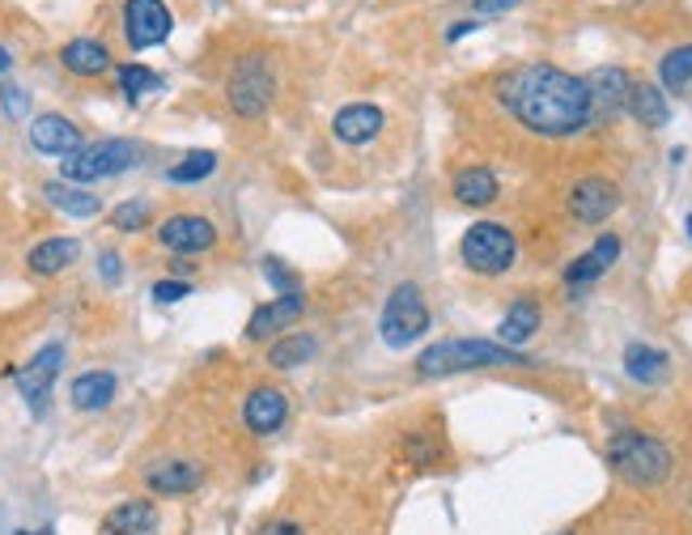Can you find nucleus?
<instances>
[{
	"mask_svg": "<svg viewBox=\"0 0 692 535\" xmlns=\"http://www.w3.org/2000/svg\"><path fill=\"white\" fill-rule=\"evenodd\" d=\"M494 94L510 111L514 124H523L527 132L548 137V141L578 137L594 124L587 81L556 68V64H544V60H531V64H518V68L501 73Z\"/></svg>",
	"mask_w": 692,
	"mask_h": 535,
	"instance_id": "1",
	"label": "nucleus"
},
{
	"mask_svg": "<svg viewBox=\"0 0 692 535\" xmlns=\"http://www.w3.org/2000/svg\"><path fill=\"white\" fill-rule=\"evenodd\" d=\"M494 366H531L518 348H505L497 341H438L417 357L421 379H446V374H467V370H494Z\"/></svg>",
	"mask_w": 692,
	"mask_h": 535,
	"instance_id": "2",
	"label": "nucleus"
},
{
	"mask_svg": "<svg viewBox=\"0 0 692 535\" xmlns=\"http://www.w3.org/2000/svg\"><path fill=\"white\" fill-rule=\"evenodd\" d=\"M607 463L625 485L633 488H658L671 476V450L650 434H638V430H625V434L607 442Z\"/></svg>",
	"mask_w": 692,
	"mask_h": 535,
	"instance_id": "3",
	"label": "nucleus"
},
{
	"mask_svg": "<svg viewBox=\"0 0 692 535\" xmlns=\"http://www.w3.org/2000/svg\"><path fill=\"white\" fill-rule=\"evenodd\" d=\"M272 98H277V68H272V60L259 55V51H247L243 60H234L230 81H226L230 111L239 119H259V115H268Z\"/></svg>",
	"mask_w": 692,
	"mask_h": 535,
	"instance_id": "4",
	"label": "nucleus"
},
{
	"mask_svg": "<svg viewBox=\"0 0 692 535\" xmlns=\"http://www.w3.org/2000/svg\"><path fill=\"white\" fill-rule=\"evenodd\" d=\"M141 162V145L137 141H99V145H81L68 162H60V175L64 183H99V179H115L124 170H132Z\"/></svg>",
	"mask_w": 692,
	"mask_h": 535,
	"instance_id": "5",
	"label": "nucleus"
},
{
	"mask_svg": "<svg viewBox=\"0 0 692 535\" xmlns=\"http://www.w3.org/2000/svg\"><path fill=\"white\" fill-rule=\"evenodd\" d=\"M459 259H463V268L476 272V277H501V272L514 268L518 243H514V234H510L505 226L476 221V226H467V234L459 239Z\"/></svg>",
	"mask_w": 692,
	"mask_h": 535,
	"instance_id": "6",
	"label": "nucleus"
},
{
	"mask_svg": "<svg viewBox=\"0 0 692 535\" xmlns=\"http://www.w3.org/2000/svg\"><path fill=\"white\" fill-rule=\"evenodd\" d=\"M379 332H383V344H392V348H408L430 332V306L421 297V285L403 281L392 290L387 306H383V319H379Z\"/></svg>",
	"mask_w": 692,
	"mask_h": 535,
	"instance_id": "7",
	"label": "nucleus"
},
{
	"mask_svg": "<svg viewBox=\"0 0 692 535\" xmlns=\"http://www.w3.org/2000/svg\"><path fill=\"white\" fill-rule=\"evenodd\" d=\"M170 26H175V17H170V9L162 0H128L124 4V30H128V43L137 51L166 43Z\"/></svg>",
	"mask_w": 692,
	"mask_h": 535,
	"instance_id": "8",
	"label": "nucleus"
},
{
	"mask_svg": "<svg viewBox=\"0 0 692 535\" xmlns=\"http://www.w3.org/2000/svg\"><path fill=\"white\" fill-rule=\"evenodd\" d=\"M60 366H64V344H48V348H39L22 370H17V387H22V399L30 404V412L39 417L43 412V404H48L51 387H55V379H60Z\"/></svg>",
	"mask_w": 692,
	"mask_h": 535,
	"instance_id": "9",
	"label": "nucleus"
},
{
	"mask_svg": "<svg viewBox=\"0 0 692 535\" xmlns=\"http://www.w3.org/2000/svg\"><path fill=\"white\" fill-rule=\"evenodd\" d=\"M157 243L166 251H175V255H200V251H208L217 243V226L208 217H200V213H175V217H166L157 226Z\"/></svg>",
	"mask_w": 692,
	"mask_h": 535,
	"instance_id": "10",
	"label": "nucleus"
},
{
	"mask_svg": "<svg viewBox=\"0 0 692 535\" xmlns=\"http://www.w3.org/2000/svg\"><path fill=\"white\" fill-rule=\"evenodd\" d=\"M387 128V115L374 106V102H348L336 111V119H332V137L341 141V145H370V141H379V132Z\"/></svg>",
	"mask_w": 692,
	"mask_h": 535,
	"instance_id": "11",
	"label": "nucleus"
},
{
	"mask_svg": "<svg viewBox=\"0 0 692 535\" xmlns=\"http://www.w3.org/2000/svg\"><path fill=\"white\" fill-rule=\"evenodd\" d=\"M290 421V395L281 387H255L243 399V425H247L255 438H268L277 434L281 425Z\"/></svg>",
	"mask_w": 692,
	"mask_h": 535,
	"instance_id": "12",
	"label": "nucleus"
},
{
	"mask_svg": "<svg viewBox=\"0 0 692 535\" xmlns=\"http://www.w3.org/2000/svg\"><path fill=\"white\" fill-rule=\"evenodd\" d=\"M620 208V192H616V183L612 179H578L574 183V192H569V213L582 221V226H599V221H607L612 213Z\"/></svg>",
	"mask_w": 692,
	"mask_h": 535,
	"instance_id": "13",
	"label": "nucleus"
},
{
	"mask_svg": "<svg viewBox=\"0 0 692 535\" xmlns=\"http://www.w3.org/2000/svg\"><path fill=\"white\" fill-rule=\"evenodd\" d=\"M587 90H591V106H594V119H612L629 106V94H633V77L625 68H594L582 77Z\"/></svg>",
	"mask_w": 692,
	"mask_h": 535,
	"instance_id": "14",
	"label": "nucleus"
},
{
	"mask_svg": "<svg viewBox=\"0 0 692 535\" xmlns=\"http://www.w3.org/2000/svg\"><path fill=\"white\" fill-rule=\"evenodd\" d=\"M200 485H204V468L196 459H166V463L145 468V488L157 497H179V493H192Z\"/></svg>",
	"mask_w": 692,
	"mask_h": 535,
	"instance_id": "15",
	"label": "nucleus"
},
{
	"mask_svg": "<svg viewBox=\"0 0 692 535\" xmlns=\"http://www.w3.org/2000/svg\"><path fill=\"white\" fill-rule=\"evenodd\" d=\"M30 145L39 153H48V157H73L81 149V128L51 111V115H39L30 124Z\"/></svg>",
	"mask_w": 692,
	"mask_h": 535,
	"instance_id": "16",
	"label": "nucleus"
},
{
	"mask_svg": "<svg viewBox=\"0 0 692 535\" xmlns=\"http://www.w3.org/2000/svg\"><path fill=\"white\" fill-rule=\"evenodd\" d=\"M302 310H306V297H302V293H281L277 302H264L247 319V341H264V336L290 332Z\"/></svg>",
	"mask_w": 692,
	"mask_h": 535,
	"instance_id": "17",
	"label": "nucleus"
},
{
	"mask_svg": "<svg viewBox=\"0 0 692 535\" xmlns=\"http://www.w3.org/2000/svg\"><path fill=\"white\" fill-rule=\"evenodd\" d=\"M162 532V519H157V506L145 497H132V501H119L106 519H102V535H157Z\"/></svg>",
	"mask_w": 692,
	"mask_h": 535,
	"instance_id": "18",
	"label": "nucleus"
},
{
	"mask_svg": "<svg viewBox=\"0 0 692 535\" xmlns=\"http://www.w3.org/2000/svg\"><path fill=\"white\" fill-rule=\"evenodd\" d=\"M616 259H620V239H616V234H603L587 255H578V259L565 268V281H569V285H591Z\"/></svg>",
	"mask_w": 692,
	"mask_h": 535,
	"instance_id": "19",
	"label": "nucleus"
},
{
	"mask_svg": "<svg viewBox=\"0 0 692 535\" xmlns=\"http://www.w3.org/2000/svg\"><path fill=\"white\" fill-rule=\"evenodd\" d=\"M536 332H540V302H536V297H518V302L505 310V319L497 323V344L518 348V344L531 341Z\"/></svg>",
	"mask_w": 692,
	"mask_h": 535,
	"instance_id": "20",
	"label": "nucleus"
},
{
	"mask_svg": "<svg viewBox=\"0 0 692 535\" xmlns=\"http://www.w3.org/2000/svg\"><path fill=\"white\" fill-rule=\"evenodd\" d=\"M115 374L111 370H86V374H77L73 379V387H68V399H73V408H81V412H102L111 399H115Z\"/></svg>",
	"mask_w": 692,
	"mask_h": 535,
	"instance_id": "21",
	"label": "nucleus"
},
{
	"mask_svg": "<svg viewBox=\"0 0 692 535\" xmlns=\"http://www.w3.org/2000/svg\"><path fill=\"white\" fill-rule=\"evenodd\" d=\"M60 64L73 73V77H102L111 68V51L102 48L99 39H73L60 51Z\"/></svg>",
	"mask_w": 692,
	"mask_h": 535,
	"instance_id": "22",
	"label": "nucleus"
},
{
	"mask_svg": "<svg viewBox=\"0 0 692 535\" xmlns=\"http://www.w3.org/2000/svg\"><path fill=\"white\" fill-rule=\"evenodd\" d=\"M77 255H81V243H77V239H43V243L26 255V264H30L35 277H55V272H64L68 264H77Z\"/></svg>",
	"mask_w": 692,
	"mask_h": 535,
	"instance_id": "23",
	"label": "nucleus"
},
{
	"mask_svg": "<svg viewBox=\"0 0 692 535\" xmlns=\"http://www.w3.org/2000/svg\"><path fill=\"white\" fill-rule=\"evenodd\" d=\"M454 200L467 204V208H485L497 200V175L485 166H467L454 175Z\"/></svg>",
	"mask_w": 692,
	"mask_h": 535,
	"instance_id": "24",
	"label": "nucleus"
},
{
	"mask_svg": "<svg viewBox=\"0 0 692 535\" xmlns=\"http://www.w3.org/2000/svg\"><path fill=\"white\" fill-rule=\"evenodd\" d=\"M629 111L642 128H667V119H671L667 94L658 86H638V81H633V94H629Z\"/></svg>",
	"mask_w": 692,
	"mask_h": 535,
	"instance_id": "25",
	"label": "nucleus"
},
{
	"mask_svg": "<svg viewBox=\"0 0 692 535\" xmlns=\"http://www.w3.org/2000/svg\"><path fill=\"white\" fill-rule=\"evenodd\" d=\"M315 353H319V341H315L310 332H290V336H281V341L268 348V366H272V370H297V366H306Z\"/></svg>",
	"mask_w": 692,
	"mask_h": 535,
	"instance_id": "26",
	"label": "nucleus"
},
{
	"mask_svg": "<svg viewBox=\"0 0 692 535\" xmlns=\"http://www.w3.org/2000/svg\"><path fill=\"white\" fill-rule=\"evenodd\" d=\"M43 195H48V204H55V208H60V213H68V217H99L102 213L99 195L86 192V188H77V183H48Z\"/></svg>",
	"mask_w": 692,
	"mask_h": 535,
	"instance_id": "27",
	"label": "nucleus"
},
{
	"mask_svg": "<svg viewBox=\"0 0 692 535\" xmlns=\"http://www.w3.org/2000/svg\"><path fill=\"white\" fill-rule=\"evenodd\" d=\"M667 366H671V357L663 348H654V344H629L625 348V370L638 383H658L667 374Z\"/></svg>",
	"mask_w": 692,
	"mask_h": 535,
	"instance_id": "28",
	"label": "nucleus"
},
{
	"mask_svg": "<svg viewBox=\"0 0 692 535\" xmlns=\"http://www.w3.org/2000/svg\"><path fill=\"white\" fill-rule=\"evenodd\" d=\"M658 81H663V90H671V94H680L684 86L692 81V43L684 48L667 51L663 55V64H658Z\"/></svg>",
	"mask_w": 692,
	"mask_h": 535,
	"instance_id": "29",
	"label": "nucleus"
},
{
	"mask_svg": "<svg viewBox=\"0 0 692 535\" xmlns=\"http://www.w3.org/2000/svg\"><path fill=\"white\" fill-rule=\"evenodd\" d=\"M213 170H217V153H213V149H196V153H188L179 166H170L166 179H170V183H200V179H208Z\"/></svg>",
	"mask_w": 692,
	"mask_h": 535,
	"instance_id": "30",
	"label": "nucleus"
},
{
	"mask_svg": "<svg viewBox=\"0 0 692 535\" xmlns=\"http://www.w3.org/2000/svg\"><path fill=\"white\" fill-rule=\"evenodd\" d=\"M149 221H153V204L149 200H124L111 213V226L124 230V234H141V230H149Z\"/></svg>",
	"mask_w": 692,
	"mask_h": 535,
	"instance_id": "31",
	"label": "nucleus"
},
{
	"mask_svg": "<svg viewBox=\"0 0 692 535\" xmlns=\"http://www.w3.org/2000/svg\"><path fill=\"white\" fill-rule=\"evenodd\" d=\"M119 90L128 98H145L153 94V90H162V77L149 73L145 64H124V68H119Z\"/></svg>",
	"mask_w": 692,
	"mask_h": 535,
	"instance_id": "32",
	"label": "nucleus"
},
{
	"mask_svg": "<svg viewBox=\"0 0 692 535\" xmlns=\"http://www.w3.org/2000/svg\"><path fill=\"white\" fill-rule=\"evenodd\" d=\"M403 455H408L412 468H434V463H443V442L417 430V434H408V442H403Z\"/></svg>",
	"mask_w": 692,
	"mask_h": 535,
	"instance_id": "33",
	"label": "nucleus"
},
{
	"mask_svg": "<svg viewBox=\"0 0 692 535\" xmlns=\"http://www.w3.org/2000/svg\"><path fill=\"white\" fill-rule=\"evenodd\" d=\"M264 277H268V281H272L281 293H302L297 277L290 272V268H281V259H264Z\"/></svg>",
	"mask_w": 692,
	"mask_h": 535,
	"instance_id": "34",
	"label": "nucleus"
},
{
	"mask_svg": "<svg viewBox=\"0 0 692 535\" xmlns=\"http://www.w3.org/2000/svg\"><path fill=\"white\" fill-rule=\"evenodd\" d=\"M0 106H4L9 119H22V115L30 111V98H26V90H17V86H4V90H0Z\"/></svg>",
	"mask_w": 692,
	"mask_h": 535,
	"instance_id": "35",
	"label": "nucleus"
},
{
	"mask_svg": "<svg viewBox=\"0 0 692 535\" xmlns=\"http://www.w3.org/2000/svg\"><path fill=\"white\" fill-rule=\"evenodd\" d=\"M192 293V285L188 281H157L153 285V302H162V306H175V302H183Z\"/></svg>",
	"mask_w": 692,
	"mask_h": 535,
	"instance_id": "36",
	"label": "nucleus"
},
{
	"mask_svg": "<svg viewBox=\"0 0 692 535\" xmlns=\"http://www.w3.org/2000/svg\"><path fill=\"white\" fill-rule=\"evenodd\" d=\"M99 264H102V281L115 285V281H119V255H115V251H102Z\"/></svg>",
	"mask_w": 692,
	"mask_h": 535,
	"instance_id": "37",
	"label": "nucleus"
},
{
	"mask_svg": "<svg viewBox=\"0 0 692 535\" xmlns=\"http://www.w3.org/2000/svg\"><path fill=\"white\" fill-rule=\"evenodd\" d=\"M259 535H306L297 527L294 519H277V523H268V527H259Z\"/></svg>",
	"mask_w": 692,
	"mask_h": 535,
	"instance_id": "38",
	"label": "nucleus"
},
{
	"mask_svg": "<svg viewBox=\"0 0 692 535\" xmlns=\"http://www.w3.org/2000/svg\"><path fill=\"white\" fill-rule=\"evenodd\" d=\"M476 4V13H510L518 0H472Z\"/></svg>",
	"mask_w": 692,
	"mask_h": 535,
	"instance_id": "39",
	"label": "nucleus"
},
{
	"mask_svg": "<svg viewBox=\"0 0 692 535\" xmlns=\"http://www.w3.org/2000/svg\"><path fill=\"white\" fill-rule=\"evenodd\" d=\"M472 30H480V22H454V26L446 30V39L454 43V39H463V35H472Z\"/></svg>",
	"mask_w": 692,
	"mask_h": 535,
	"instance_id": "40",
	"label": "nucleus"
},
{
	"mask_svg": "<svg viewBox=\"0 0 692 535\" xmlns=\"http://www.w3.org/2000/svg\"><path fill=\"white\" fill-rule=\"evenodd\" d=\"M13 68V55H9V48H0V73H9Z\"/></svg>",
	"mask_w": 692,
	"mask_h": 535,
	"instance_id": "41",
	"label": "nucleus"
},
{
	"mask_svg": "<svg viewBox=\"0 0 692 535\" xmlns=\"http://www.w3.org/2000/svg\"><path fill=\"white\" fill-rule=\"evenodd\" d=\"M13 535H55L51 527H43V532H13Z\"/></svg>",
	"mask_w": 692,
	"mask_h": 535,
	"instance_id": "42",
	"label": "nucleus"
},
{
	"mask_svg": "<svg viewBox=\"0 0 692 535\" xmlns=\"http://www.w3.org/2000/svg\"><path fill=\"white\" fill-rule=\"evenodd\" d=\"M689 239H692V213H689Z\"/></svg>",
	"mask_w": 692,
	"mask_h": 535,
	"instance_id": "43",
	"label": "nucleus"
},
{
	"mask_svg": "<svg viewBox=\"0 0 692 535\" xmlns=\"http://www.w3.org/2000/svg\"><path fill=\"white\" fill-rule=\"evenodd\" d=\"M561 535H569V532H561Z\"/></svg>",
	"mask_w": 692,
	"mask_h": 535,
	"instance_id": "44",
	"label": "nucleus"
}]
</instances>
